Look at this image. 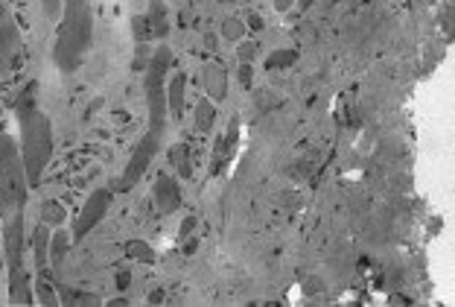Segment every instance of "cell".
Returning <instances> with one entry per match:
<instances>
[{
	"instance_id": "6da1fadb",
	"label": "cell",
	"mask_w": 455,
	"mask_h": 307,
	"mask_svg": "<svg viewBox=\"0 0 455 307\" xmlns=\"http://www.w3.org/2000/svg\"><path fill=\"white\" fill-rule=\"evenodd\" d=\"M170 68H172V50L164 44V47H155L152 56L143 68V91H147V132L140 135V141L134 143L132 149V158L129 164L123 167L117 184L114 190L117 193H129L140 184V179L147 176L152 161L161 156L164 149V138H167V77H170Z\"/></svg>"
},
{
	"instance_id": "7a4b0ae2",
	"label": "cell",
	"mask_w": 455,
	"mask_h": 307,
	"mask_svg": "<svg viewBox=\"0 0 455 307\" xmlns=\"http://www.w3.org/2000/svg\"><path fill=\"white\" fill-rule=\"evenodd\" d=\"M38 85H27V91H20L18 106H15V120H18V147H20V158H24V170L29 179V188H38L41 179L53 161V123L41 111L38 106Z\"/></svg>"
},
{
	"instance_id": "3957f363",
	"label": "cell",
	"mask_w": 455,
	"mask_h": 307,
	"mask_svg": "<svg viewBox=\"0 0 455 307\" xmlns=\"http://www.w3.org/2000/svg\"><path fill=\"white\" fill-rule=\"evenodd\" d=\"M94 41V0H65L56 24L53 61L61 74H76Z\"/></svg>"
},
{
	"instance_id": "277c9868",
	"label": "cell",
	"mask_w": 455,
	"mask_h": 307,
	"mask_svg": "<svg viewBox=\"0 0 455 307\" xmlns=\"http://www.w3.org/2000/svg\"><path fill=\"white\" fill-rule=\"evenodd\" d=\"M29 190L33 188H29L18 141L0 132V225L27 220Z\"/></svg>"
},
{
	"instance_id": "5b68a950",
	"label": "cell",
	"mask_w": 455,
	"mask_h": 307,
	"mask_svg": "<svg viewBox=\"0 0 455 307\" xmlns=\"http://www.w3.org/2000/svg\"><path fill=\"white\" fill-rule=\"evenodd\" d=\"M24 61V36L9 9V0H0V79L12 77Z\"/></svg>"
},
{
	"instance_id": "8992f818",
	"label": "cell",
	"mask_w": 455,
	"mask_h": 307,
	"mask_svg": "<svg viewBox=\"0 0 455 307\" xmlns=\"http://www.w3.org/2000/svg\"><path fill=\"white\" fill-rule=\"evenodd\" d=\"M111 202H114V190H108V188H97L94 193H91V197L85 199V205L79 208L76 220H74V231H70L74 246L85 240L88 234H94V229L106 220V214L111 211Z\"/></svg>"
},
{
	"instance_id": "52a82bcc",
	"label": "cell",
	"mask_w": 455,
	"mask_h": 307,
	"mask_svg": "<svg viewBox=\"0 0 455 307\" xmlns=\"http://www.w3.org/2000/svg\"><path fill=\"white\" fill-rule=\"evenodd\" d=\"M152 202H155V208H158V214H164V217L181 211L184 193L179 188V179L161 170L158 176H155V184H152Z\"/></svg>"
},
{
	"instance_id": "ba28073f",
	"label": "cell",
	"mask_w": 455,
	"mask_h": 307,
	"mask_svg": "<svg viewBox=\"0 0 455 307\" xmlns=\"http://www.w3.org/2000/svg\"><path fill=\"white\" fill-rule=\"evenodd\" d=\"M202 77H204V91H208V97L216 102V106L225 102L228 100V88H231V74H228V68L222 65V61L220 59L204 61Z\"/></svg>"
},
{
	"instance_id": "9c48e42d",
	"label": "cell",
	"mask_w": 455,
	"mask_h": 307,
	"mask_svg": "<svg viewBox=\"0 0 455 307\" xmlns=\"http://www.w3.org/2000/svg\"><path fill=\"white\" fill-rule=\"evenodd\" d=\"M70 246H74V238H70V231L65 229V225H59V229L50 231V270H53V275H56V284H59L61 270H65Z\"/></svg>"
},
{
	"instance_id": "30bf717a",
	"label": "cell",
	"mask_w": 455,
	"mask_h": 307,
	"mask_svg": "<svg viewBox=\"0 0 455 307\" xmlns=\"http://www.w3.org/2000/svg\"><path fill=\"white\" fill-rule=\"evenodd\" d=\"M184 106H188V74H172L167 79V111H170V117L181 120Z\"/></svg>"
},
{
	"instance_id": "8fae6325",
	"label": "cell",
	"mask_w": 455,
	"mask_h": 307,
	"mask_svg": "<svg viewBox=\"0 0 455 307\" xmlns=\"http://www.w3.org/2000/svg\"><path fill=\"white\" fill-rule=\"evenodd\" d=\"M147 27H149L152 41H164V38L170 36V9H167V4H164V0H149Z\"/></svg>"
},
{
	"instance_id": "7c38bea8",
	"label": "cell",
	"mask_w": 455,
	"mask_h": 307,
	"mask_svg": "<svg viewBox=\"0 0 455 307\" xmlns=\"http://www.w3.org/2000/svg\"><path fill=\"white\" fill-rule=\"evenodd\" d=\"M216 117H220L216 102L211 97H202L193 109V129L199 132V135H211L213 126H216Z\"/></svg>"
},
{
	"instance_id": "4fadbf2b",
	"label": "cell",
	"mask_w": 455,
	"mask_h": 307,
	"mask_svg": "<svg viewBox=\"0 0 455 307\" xmlns=\"http://www.w3.org/2000/svg\"><path fill=\"white\" fill-rule=\"evenodd\" d=\"M167 158H170V164H172L175 173H179L181 179L193 176V158H190V143L188 141L172 143V147L167 149Z\"/></svg>"
},
{
	"instance_id": "5bb4252c",
	"label": "cell",
	"mask_w": 455,
	"mask_h": 307,
	"mask_svg": "<svg viewBox=\"0 0 455 307\" xmlns=\"http://www.w3.org/2000/svg\"><path fill=\"white\" fill-rule=\"evenodd\" d=\"M123 254H126V258L134 261V263H147V266L158 263V252H155L152 246L147 240H140V238L123 243Z\"/></svg>"
},
{
	"instance_id": "9a60e30c",
	"label": "cell",
	"mask_w": 455,
	"mask_h": 307,
	"mask_svg": "<svg viewBox=\"0 0 455 307\" xmlns=\"http://www.w3.org/2000/svg\"><path fill=\"white\" fill-rule=\"evenodd\" d=\"M298 59H301V53H298L295 47H277L263 59V70H268V74H272V70H289Z\"/></svg>"
},
{
	"instance_id": "2e32d148",
	"label": "cell",
	"mask_w": 455,
	"mask_h": 307,
	"mask_svg": "<svg viewBox=\"0 0 455 307\" xmlns=\"http://www.w3.org/2000/svg\"><path fill=\"white\" fill-rule=\"evenodd\" d=\"M65 220H68V211L59 199L41 202V222H44L47 229H59V225H65Z\"/></svg>"
},
{
	"instance_id": "e0dca14e",
	"label": "cell",
	"mask_w": 455,
	"mask_h": 307,
	"mask_svg": "<svg viewBox=\"0 0 455 307\" xmlns=\"http://www.w3.org/2000/svg\"><path fill=\"white\" fill-rule=\"evenodd\" d=\"M234 149H236V117L231 120V126H228V135L222 138V143L216 147V170H222L228 158L234 156Z\"/></svg>"
},
{
	"instance_id": "ac0fdd59",
	"label": "cell",
	"mask_w": 455,
	"mask_h": 307,
	"mask_svg": "<svg viewBox=\"0 0 455 307\" xmlns=\"http://www.w3.org/2000/svg\"><path fill=\"white\" fill-rule=\"evenodd\" d=\"M222 36L228 41H243L245 38V24H243V18H225L222 20Z\"/></svg>"
},
{
	"instance_id": "d6986e66",
	"label": "cell",
	"mask_w": 455,
	"mask_h": 307,
	"mask_svg": "<svg viewBox=\"0 0 455 307\" xmlns=\"http://www.w3.org/2000/svg\"><path fill=\"white\" fill-rule=\"evenodd\" d=\"M38 4H41V15H44L50 24H59L61 9H65V0H38Z\"/></svg>"
},
{
	"instance_id": "ffe728a7",
	"label": "cell",
	"mask_w": 455,
	"mask_h": 307,
	"mask_svg": "<svg viewBox=\"0 0 455 307\" xmlns=\"http://www.w3.org/2000/svg\"><path fill=\"white\" fill-rule=\"evenodd\" d=\"M236 56H240V61H248V65H254V59H257V41H248V38H243V41H236Z\"/></svg>"
},
{
	"instance_id": "44dd1931",
	"label": "cell",
	"mask_w": 455,
	"mask_h": 307,
	"mask_svg": "<svg viewBox=\"0 0 455 307\" xmlns=\"http://www.w3.org/2000/svg\"><path fill=\"white\" fill-rule=\"evenodd\" d=\"M236 79H240L243 88H251V82H254V65H248V61H240V68H236Z\"/></svg>"
},
{
	"instance_id": "7402d4cb",
	"label": "cell",
	"mask_w": 455,
	"mask_h": 307,
	"mask_svg": "<svg viewBox=\"0 0 455 307\" xmlns=\"http://www.w3.org/2000/svg\"><path fill=\"white\" fill-rule=\"evenodd\" d=\"M193 231H196V217H193V214H190V217H188V220H184V222H181V231H179V238H181V243H184V240H188V238H193Z\"/></svg>"
},
{
	"instance_id": "603a6c76",
	"label": "cell",
	"mask_w": 455,
	"mask_h": 307,
	"mask_svg": "<svg viewBox=\"0 0 455 307\" xmlns=\"http://www.w3.org/2000/svg\"><path fill=\"white\" fill-rule=\"evenodd\" d=\"M272 6H275V12H281V15H286L289 9L295 6V0H272Z\"/></svg>"
},
{
	"instance_id": "cb8c5ba5",
	"label": "cell",
	"mask_w": 455,
	"mask_h": 307,
	"mask_svg": "<svg viewBox=\"0 0 455 307\" xmlns=\"http://www.w3.org/2000/svg\"><path fill=\"white\" fill-rule=\"evenodd\" d=\"M129 281H132V275L126 270H120L117 272V290H129Z\"/></svg>"
},
{
	"instance_id": "d4e9b609",
	"label": "cell",
	"mask_w": 455,
	"mask_h": 307,
	"mask_svg": "<svg viewBox=\"0 0 455 307\" xmlns=\"http://www.w3.org/2000/svg\"><path fill=\"white\" fill-rule=\"evenodd\" d=\"M248 20H251V24H248V27H254V29H263V18H260V15H251V18H248Z\"/></svg>"
},
{
	"instance_id": "484cf974",
	"label": "cell",
	"mask_w": 455,
	"mask_h": 307,
	"mask_svg": "<svg viewBox=\"0 0 455 307\" xmlns=\"http://www.w3.org/2000/svg\"><path fill=\"white\" fill-rule=\"evenodd\" d=\"M295 4H298V6H301V9H309V6H313V4H315V0H295Z\"/></svg>"
},
{
	"instance_id": "4316f807",
	"label": "cell",
	"mask_w": 455,
	"mask_h": 307,
	"mask_svg": "<svg viewBox=\"0 0 455 307\" xmlns=\"http://www.w3.org/2000/svg\"><path fill=\"white\" fill-rule=\"evenodd\" d=\"M161 299H164V290H158V293H152V295H149V302H161Z\"/></svg>"
}]
</instances>
